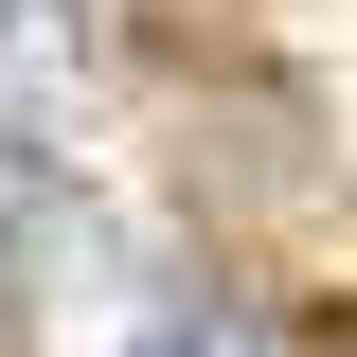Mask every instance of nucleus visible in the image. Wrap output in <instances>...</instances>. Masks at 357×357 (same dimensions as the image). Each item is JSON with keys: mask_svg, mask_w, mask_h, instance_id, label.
<instances>
[{"mask_svg": "<svg viewBox=\"0 0 357 357\" xmlns=\"http://www.w3.org/2000/svg\"><path fill=\"white\" fill-rule=\"evenodd\" d=\"M36 340V250H18V215H0V357Z\"/></svg>", "mask_w": 357, "mask_h": 357, "instance_id": "1", "label": "nucleus"}]
</instances>
